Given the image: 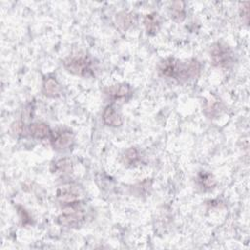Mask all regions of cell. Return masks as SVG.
I'll return each mask as SVG.
<instances>
[{
    "mask_svg": "<svg viewBox=\"0 0 250 250\" xmlns=\"http://www.w3.org/2000/svg\"><path fill=\"white\" fill-rule=\"evenodd\" d=\"M62 65L67 72L81 77L93 76L96 70L94 60L85 54H77L65 58Z\"/></svg>",
    "mask_w": 250,
    "mask_h": 250,
    "instance_id": "7a4b0ae2",
    "label": "cell"
},
{
    "mask_svg": "<svg viewBox=\"0 0 250 250\" xmlns=\"http://www.w3.org/2000/svg\"><path fill=\"white\" fill-rule=\"evenodd\" d=\"M144 25L148 35L156 34L160 28V21L158 19V15L156 13H150L146 15L144 18Z\"/></svg>",
    "mask_w": 250,
    "mask_h": 250,
    "instance_id": "8fae6325",
    "label": "cell"
},
{
    "mask_svg": "<svg viewBox=\"0 0 250 250\" xmlns=\"http://www.w3.org/2000/svg\"><path fill=\"white\" fill-rule=\"evenodd\" d=\"M51 171L56 174H68L72 171V162L68 158H62L52 164Z\"/></svg>",
    "mask_w": 250,
    "mask_h": 250,
    "instance_id": "5bb4252c",
    "label": "cell"
},
{
    "mask_svg": "<svg viewBox=\"0 0 250 250\" xmlns=\"http://www.w3.org/2000/svg\"><path fill=\"white\" fill-rule=\"evenodd\" d=\"M52 135V131L46 123L43 122H34L26 126L25 136H29L33 139L37 140H45L50 139Z\"/></svg>",
    "mask_w": 250,
    "mask_h": 250,
    "instance_id": "ba28073f",
    "label": "cell"
},
{
    "mask_svg": "<svg viewBox=\"0 0 250 250\" xmlns=\"http://www.w3.org/2000/svg\"><path fill=\"white\" fill-rule=\"evenodd\" d=\"M102 119L104 125L117 128L123 124V117L113 104H108L103 111Z\"/></svg>",
    "mask_w": 250,
    "mask_h": 250,
    "instance_id": "9c48e42d",
    "label": "cell"
},
{
    "mask_svg": "<svg viewBox=\"0 0 250 250\" xmlns=\"http://www.w3.org/2000/svg\"><path fill=\"white\" fill-rule=\"evenodd\" d=\"M82 190L75 185H64L58 188L57 199L63 206L73 203H79L82 201Z\"/></svg>",
    "mask_w": 250,
    "mask_h": 250,
    "instance_id": "8992f818",
    "label": "cell"
},
{
    "mask_svg": "<svg viewBox=\"0 0 250 250\" xmlns=\"http://www.w3.org/2000/svg\"><path fill=\"white\" fill-rule=\"evenodd\" d=\"M104 93L110 101L113 102H126L133 95L132 88L127 83H118L106 87L104 90Z\"/></svg>",
    "mask_w": 250,
    "mask_h": 250,
    "instance_id": "52a82bcc",
    "label": "cell"
},
{
    "mask_svg": "<svg viewBox=\"0 0 250 250\" xmlns=\"http://www.w3.org/2000/svg\"><path fill=\"white\" fill-rule=\"evenodd\" d=\"M86 219L85 210L83 209V202L73 203L62 206V214H61L57 223L67 228H78Z\"/></svg>",
    "mask_w": 250,
    "mask_h": 250,
    "instance_id": "3957f363",
    "label": "cell"
},
{
    "mask_svg": "<svg viewBox=\"0 0 250 250\" xmlns=\"http://www.w3.org/2000/svg\"><path fill=\"white\" fill-rule=\"evenodd\" d=\"M140 160H141L140 152L136 147H133V146L127 148L121 156L122 163L127 167L135 166Z\"/></svg>",
    "mask_w": 250,
    "mask_h": 250,
    "instance_id": "7c38bea8",
    "label": "cell"
},
{
    "mask_svg": "<svg viewBox=\"0 0 250 250\" xmlns=\"http://www.w3.org/2000/svg\"><path fill=\"white\" fill-rule=\"evenodd\" d=\"M210 59L214 66L229 68L234 62V54L224 42H216L210 48Z\"/></svg>",
    "mask_w": 250,
    "mask_h": 250,
    "instance_id": "277c9868",
    "label": "cell"
},
{
    "mask_svg": "<svg viewBox=\"0 0 250 250\" xmlns=\"http://www.w3.org/2000/svg\"><path fill=\"white\" fill-rule=\"evenodd\" d=\"M116 22H117V25L122 30H127L129 27H131L134 24L135 17L132 13L123 11L116 15Z\"/></svg>",
    "mask_w": 250,
    "mask_h": 250,
    "instance_id": "9a60e30c",
    "label": "cell"
},
{
    "mask_svg": "<svg viewBox=\"0 0 250 250\" xmlns=\"http://www.w3.org/2000/svg\"><path fill=\"white\" fill-rule=\"evenodd\" d=\"M240 11H241V17H242V21H245V23H248V20H249V2H244L241 4L240 7Z\"/></svg>",
    "mask_w": 250,
    "mask_h": 250,
    "instance_id": "e0dca14e",
    "label": "cell"
},
{
    "mask_svg": "<svg viewBox=\"0 0 250 250\" xmlns=\"http://www.w3.org/2000/svg\"><path fill=\"white\" fill-rule=\"evenodd\" d=\"M62 89L59 81L54 76H47L42 82V93L48 98H58L62 95Z\"/></svg>",
    "mask_w": 250,
    "mask_h": 250,
    "instance_id": "30bf717a",
    "label": "cell"
},
{
    "mask_svg": "<svg viewBox=\"0 0 250 250\" xmlns=\"http://www.w3.org/2000/svg\"><path fill=\"white\" fill-rule=\"evenodd\" d=\"M170 15L171 18L175 21H182L186 18V7L185 3L182 1L173 2L170 8Z\"/></svg>",
    "mask_w": 250,
    "mask_h": 250,
    "instance_id": "2e32d148",
    "label": "cell"
},
{
    "mask_svg": "<svg viewBox=\"0 0 250 250\" xmlns=\"http://www.w3.org/2000/svg\"><path fill=\"white\" fill-rule=\"evenodd\" d=\"M52 147L57 151H65L72 147L74 143V135L70 130L59 129L52 133L50 137Z\"/></svg>",
    "mask_w": 250,
    "mask_h": 250,
    "instance_id": "5b68a950",
    "label": "cell"
},
{
    "mask_svg": "<svg viewBox=\"0 0 250 250\" xmlns=\"http://www.w3.org/2000/svg\"><path fill=\"white\" fill-rule=\"evenodd\" d=\"M157 69L161 76L183 83L196 78L200 73L201 64L195 59L180 61L169 57L158 63Z\"/></svg>",
    "mask_w": 250,
    "mask_h": 250,
    "instance_id": "6da1fadb",
    "label": "cell"
},
{
    "mask_svg": "<svg viewBox=\"0 0 250 250\" xmlns=\"http://www.w3.org/2000/svg\"><path fill=\"white\" fill-rule=\"evenodd\" d=\"M197 184L202 190L207 191L214 188V187L216 186V180L212 174L202 172L197 176Z\"/></svg>",
    "mask_w": 250,
    "mask_h": 250,
    "instance_id": "4fadbf2b",
    "label": "cell"
},
{
    "mask_svg": "<svg viewBox=\"0 0 250 250\" xmlns=\"http://www.w3.org/2000/svg\"><path fill=\"white\" fill-rule=\"evenodd\" d=\"M21 216V220L22 221V224L23 225H25V224H27L28 222H29V216L26 214V211L23 209V208H21V210H20V212H19Z\"/></svg>",
    "mask_w": 250,
    "mask_h": 250,
    "instance_id": "ac0fdd59",
    "label": "cell"
}]
</instances>
